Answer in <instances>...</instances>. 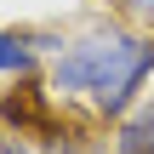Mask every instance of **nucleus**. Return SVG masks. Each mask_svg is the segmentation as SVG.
<instances>
[{
    "label": "nucleus",
    "mask_w": 154,
    "mask_h": 154,
    "mask_svg": "<svg viewBox=\"0 0 154 154\" xmlns=\"http://www.w3.org/2000/svg\"><path fill=\"white\" fill-rule=\"evenodd\" d=\"M40 154H97V149H91V143H80V137H51Z\"/></svg>",
    "instance_id": "4"
},
{
    "label": "nucleus",
    "mask_w": 154,
    "mask_h": 154,
    "mask_svg": "<svg viewBox=\"0 0 154 154\" xmlns=\"http://www.w3.org/2000/svg\"><path fill=\"white\" fill-rule=\"evenodd\" d=\"M109 154H154V103H137L126 120H114Z\"/></svg>",
    "instance_id": "3"
},
{
    "label": "nucleus",
    "mask_w": 154,
    "mask_h": 154,
    "mask_svg": "<svg viewBox=\"0 0 154 154\" xmlns=\"http://www.w3.org/2000/svg\"><path fill=\"white\" fill-rule=\"evenodd\" d=\"M154 74V29L137 23H91L80 34H63L46 57V86L63 103H80L91 120H126L143 103V86Z\"/></svg>",
    "instance_id": "1"
},
{
    "label": "nucleus",
    "mask_w": 154,
    "mask_h": 154,
    "mask_svg": "<svg viewBox=\"0 0 154 154\" xmlns=\"http://www.w3.org/2000/svg\"><path fill=\"white\" fill-rule=\"evenodd\" d=\"M0 154H29V149H23L17 137H6V143H0Z\"/></svg>",
    "instance_id": "6"
},
{
    "label": "nucleus",
    "mask_w": 154,
    "mask_h": 154,
    "mask_svg": "<svg viewBox=\"0 0 154 154\" xmlns=\"http://www.w3.org/2000/svg\"><path fill=\"white\" fill-rule=\"evenodd\" d=\"M131 17H137L143 29H154V0H131Z\"/></svg>",
    "instance_id": "5"
},
{
    "label": "nucleus",
    "mask_w": 154,
    "mask_h": 154,
    "mask_svg": "<svg viewBox=\"0 0 154 154\" xmlns=\"http://www.w3.org/2000/svg\"><path fill=\"white\" fill-rule=\"evenodd\" d=\"M57 51V34H29V29H0V80L34 74Z\"/></svg>",
    "instance_id": "2"
}]
</instances>
